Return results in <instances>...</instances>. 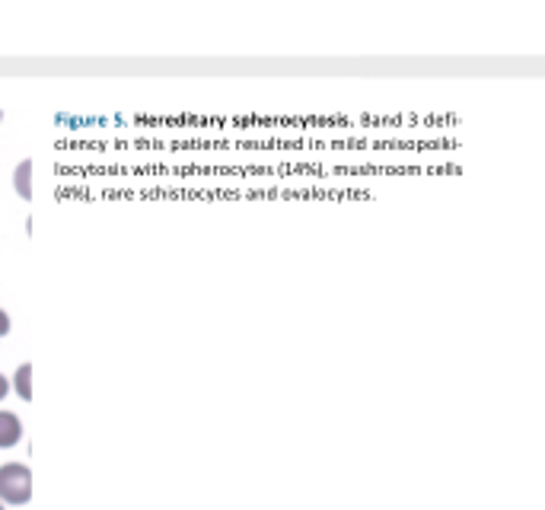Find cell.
<instances>
[{
	"instance_id": "cell-6",
	"label": "cell",
	"mask_w": 545,
	"mask_h": 510,
	"mask_svg": "<svg viewBox=\"0 0 545 510\" xmlns=\"http://www.w3.org/2000/svg\"><path fill=\"white\" fill-rule=\"evenodd\" d=\"M10 393V380L4 377V373H0V399H4Z\"/></svg>"
},
{
	"instance_id": "cell-2",
	"label": "cell",
	"mask_w": 545,
	"mask_h": 510,
	"mask_svg": "<svg viewBox=\"0 0 545 510\" xmlns=\"http://www.w3.org/2000/svg\"><path fill=\"white\" fill-rule=\"evenodd\" d=\"M23 440V421L13 412H0V450H10Z\"/></svg>"
},
{
	"instance_id": "cell-4",
	"label": "cell",
	"mask_w": 545,
	"mask_h": 510,
	"mask_svg": "<svg viewBox=\"0 0 545 510\" xmlns=\"http://www.w3.org/2000/svg\"><path fill=\"white\" fill-rule=\"evenodd\" d=\"M13 389H16V396H20L23 402H29V399H32V364H29V361L16 367Z\"/></svg>"
},
{
	"instance_id": "cell-5",
	"label": "cell",
	"mask_w": 545,
	"mask_h": 510,
	"mask_svg": "<svg viewBox=\"0 0 545 510\" xmlns=\"http://www.w3.org/2000/svg\"><path fill=\"white\" fill-rule=\"evenodd\" d=\"M10 332V316L4 313V310H0V338H4Z\"/></svg>"
},
{
	"instance_id": "cell-7",
	"label": "cell",
	"mask_w": 545,
	"mask_h": 510,
	"mask_svg": "<svg viewBox=\"0 0 545 510\" xmlns=\"http://www.w3.org/2000/svg\"><path fill=\"white\" fill-rule=\"evenodd\" d=\"M0 118H4V112H0Z\"/></svg>"
},
{
	"instance_id": "cell-3",
	"label": "cell",
	"mask_w": 545,
	"mask_h": 510,
	"mask_svg": "<svg viewBox=\"0 0 545 510\" xmlns=\"http://www.w3.org/2000/svg\"><path fill=\"white\" fill-rule=\"evenodd\" d=\"M13 185H16V195H20L23 201L32 198V160L26 157L20 166H16V173H13Z\"/></svg>"
},
{
	"instance_id": "cell-8",
	"label": "cell",
	"mask_w": 545,
	"mask_h": 510,
	"mask_svg": "<svg viewBox=\"0 0 545 510\" xmlns=\"http://www.w3.org/2000/svg\"><path fill=\"white\" fill-rule=\"evenodd\" d=\"M0 510H4V504H0Z\"/></svg>"
},
{
	"instance_id": "cell-1",
	"label": "cell",
	"mask_w": 545,
	"mask_h": 510,
	"mask_svg": "<svg viewBox=\"0 0 545 510\" xmlns=\"http://www.w3.org/2000/svg\"><path fill=\"white\" fill-rule=\"evenodd\" d=\"M32 498V472L23 463L0 466V504L23 507Z\"/></svg>"
}]
</instances>
